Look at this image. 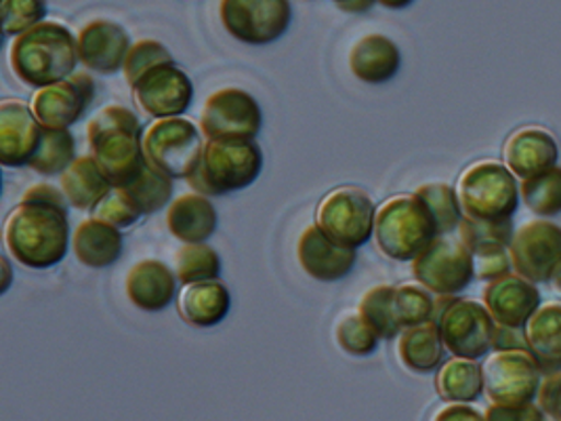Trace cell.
Instances as JSON below:
<instances>
[{
  "mask_svg": "<svg viewBox=\"0 0 561 421\" xmlns=\"http://www.w3.org/2000/svg\"><path fill=\"white\" fill-rule=\"evenodd\" d=\"M95 91L98 84L91 75L75 72L70 79L38 89L32 100V112L47 129H70L93 104Z\"/></svg>",
  "mask_w": 561,
  "mask_h": 421,
  "instance_id": "cell-15",
  "label": "cell"
},
{
  "mask_svg": "<svg viewBox=\"0 0 561 421\" xmlns=\"http://www.w3.org/2000/svg\"><path fill=\"white\" fill-rule=\"evenodd\" d=\"M87 141L91 157L114 187L133 184L146 167L141 123L125 105H105L98 112L87 125Z\"/></svg>",
  "mask_w": 561,
  "mask_h": 421,
  "instance_id": "cell-2",
  "label": "cell"
},
{
  "mask_svg": "<svg viewBox=\"0 0 561 421\" xmlns=\"http://www.w3.org/2000/svg\"><path fill=\"white\" fill-rule=\"evenodd\" d=\"M9 61L13 75L38 91L75 75L80 61L78 38L59 22H43L15 36Z\"/></svg>",
  "mask_w": 561,
  "mask_h": 421,
  "instance_id": "cell-3",
  "label": "cell"
},
{
  "mask_svg": "<svg viewBox=\"0 0 561 421\" xmlns=\"http://www.w3.org/2000/svg\"><path fill=\"white\" fill-rule=\"evenodd\" d=\"M297 262L309 278L320 283H336L356 268V251L339 247L327 237L318 224L307 226L297 240Z\"/></svg>",
  "mask_w": 561,
  "mask_h": 421,
  "instance_id": "cell-20",
  "label": "cell"
},
{
  "mask_svg": "<svg viewBox=\"0 0 561 421\" xmlns=\"http://www.w3.org/2000/svg\"><path fill=\"white\" fill-rule=\"evenodd\" d=\"M203 132L185 116L160 118L144 132V157L171 180H187L203 155Z\"/></svg>",
  "mask_w": 561,
  "mask_h": 421,
  "instance_id": "cell-8",
  "label": "cell"
},
{
  "mask_svg": "<svg viewBox=\"0 0 561 421\" xmlns=\"http://www.w3.org/2000/svg\"><path fill=\"white\" fill-rule=\"evenodd\" d=\"M432 421H485L480 411H476L471 405L462 402H448L442 407Z\"/></svg>",
  "mask_w": 561,
  "mask_h": 421,
  "instance_id": "cell-46",
  "label": "cell"
},
{
  "mask_svg": "<svg viewBox=\"0 0 561 421\" xmlns=\"http://www.w3.org/2000/svg\"><path fill=\"white\" fill-rule=\"evenodd\" d=\"M178 274L160 260H141L128 270V301L141 312H162L178 297Z\"/></svg>",
  "mask_w": 561,
  "mask_h": 421,
  "instance_id": "cell-22",
  "label": "cell"
},
{
  "mask_svg": "<svg viewBox=\"0 0 561 421\" xmlns=\"http://www.w3.org/2000/svg\"><path fill=\"white\" fill-rule=\"evenodd\" d=\"M511 268L530 283H549L561 260V228L547 219L522 224L510 244Z\"/></svg>",
  "mask_w": 561,
  "mask_h": 421,
  "instance_id": "cell-14",
  "label": "cell"
},
{
  "mask_svg": "<svg viewBox=\"0 0 561 421\" xmlns=\"http://www.w3.org/2000/svg\"><path fill=\"white\" fill-rule=\"evenodd\" d=\"M77 160V139L70 129H47L43 132L41 146L30 160V169L38 175L53 178L61 175Z\"/></svg>",
  "mask_w": 561,
  "mask_h": 421,
  "instance_id": "cell-31",
  "label": "cell"
},
{
  "mask_svg": "<svg viewBox=\"0 0 561 421\" xmlns=\"http://www.w3.org/2000/svg\"><path fill=\"white\" fill-rule=\"evenodd\" d=\"M59 184H61V190H64L70 207L78 210L95 209L103 198L114 190V185L105 180L98 160L91 155L78 157L59 175Z\"/></svg>",
  "mask_w": 561,
  "mask_h": 421,
  "instance_id": "cell-28",
  "label": "cell"
},
{
  "mask_svg": "<svg viewBox=\"0 0 561 421\" xmlns=\"http://www.w3.org/2000/svg\"><path fill=\"white\" fill-rule=\"evenodd\" d=\"M93 217L102 219L105 224L114 226V228H128L133 226L135 221H139V217L144 215L139 207L130 201L127 196V192L123 187H114L102 203L91 210Z\"/></svg>",
  "mask_w": 561,
  "mask_h": 421,
  "instance_id": "cell-42",
  "label": "cell"
},
{
  "mask_svg": "<svg viewBox=\"0 0 561 421\" xmlns=\"http://www.w3.org/2000/svg\"><path fill=\"white\" fill-rule=\"evenodd\" d=\"M551 283H553V287L560 291L561 293V260L558 265H556V270H553V274H551Z\"/></svg>",
  "mask_w": 561,
  "mask_h": 421,
  "instance_id": "cell-52",
  "label": "cell"
},
{
  "mask_svg": "<svg viewBox=\"0 0 561 421\" xmlns=\"http://www.w3.org/2000/svg\"><path fill=\"white\" fill-rule=\"evenodd\" d=\"M522 201L535 215L553 217L561 213V167L556 164L519 184Z\"/></svg>",
  "mask_w": 561,
  "mask_h": 421,
  "instance_id": "cell-36",
  "label": "cell"
},
{
  "mask_svg": "<svg viewBox=\"0 0 561 421\" xmlns=\"http://www.w3.org/2000/svg\"><path fill=\"white\" fill-rule=\"evenodd\" d=\"M492 350H528L526 329L496 325L494 338H492Z\"/></svg>",
  "mask_w": 561,
  "mask_h": 421,
  "instance_id": "cell-45",
  "label": "cell"
},
{
  "mask_svg": "<svg viewBox=\"0 0 561 421\" xmlns=\"http://www.w3.org/2000/svg\"><path fill=\"white\" fill-rule=\"evenodd\" d=\"M460 209L465 217L482 221H505L519 207V184L505 162L480 160L460 173Z\"/></svg>",
  "mask_w": 561,
  "mask_h": 421,
  "instance_id": "cell-5",
  "label": "cell"
},
{
  "mask_svg": "<svg viewBox=\"0 0 561 421\" xmlns=\"http://www.w3.org/2000/svg\"><path fill=\"white\" fill-rule=\"evenodd\" d=\"M410 263L416 283L434 295H459L476 278L471 251L453 238L435 237Z\"/></svg>",
  "mask_w": 561,
  "mask_h": 421,
  "instance_id": "cell-11",
  "label": "cell"
},
{
  "mask_svg": "<svg viewBox=\"0 0 561 421\" xmlns=\"http://www.w3.org/2000/svg\"><path fill=\"white\" fill-rule=\"evenodd\" d=\"M334 338L339 348L356 359H366L377 352L381 338L375 329L362 318L359 312H347L341 316L334 325Z\"/></svg>",
  "mask_w": 561,
  "mask_h": 421,
  "instance_id": "cell-38",
  "label": "cell"
},
{
  "mask_svg": "<svg viewBox=\"0 0 561 421\" xmlns=\"http://www.w3.org/2000/svg\"><path fill=\"white\" fill-rule=\"evenodd\" d=\"M127 192L128 198L139 207L144 215H152L158 210L167 209L173 201V180L164 173H160L158 169H153L152 164L146 162L144 171L137 175V180L127 187H123Z\"/></svg>",
  "mask_w": 561,
  "mask_h": 421,
  "instance_id": "cell-35",
  "label": "cell"
},
{
  "mask_svg": "<svg viewBox=\"0 0 561 421\" xmlns=\"http://www.w3.org/2000/svg\"><path fill=\"white\" fill-rule=\"evenodd\" d=\"M526 421H560L556 420V418H551L549 413H545L538 405H528V413H526Z\"/></svg>",
  "mask_w": 561,
  "mask_h": 421,
  "instance_id": "cell-49",
  "label": "cell"
},
{
  "mask_svg": "<svg viewBox=\"0 0 561 421\" xmlns=\"http://www.w3.org/2000/svg\"><path fill=\"white\" fill-rule=\"evenodd\" d=\"M482 299L485 310L496 325L519 329H524L530 316L542 306L540 291L535 283L515 272L490 281L482 293Z\"/></svg>",
  "mask_w": 561,
  "mask_h": 421,
  "instance_id": "cell-18",
  "label": "cell"
},
{
  "mask_svg": "<svg viewBox=\"0 0 561 421\" xmlns=\"http://www.w3.org/2000/svg\"><path fill=\"white\" fill-rule=\"evenodd\" d=\"M219 226V215L210 198L198 192L181 194L167 209V228L183 244L206 242Z\"/></svg>",
  "mask_w": 561,
  "mask_h": 421,
  "instance_id": "cell-24",
  "label": "cell"
},
{
  "mask_svg": "<svg viewBox=\"0 0 561 421\" xmlns=\"http://www.w3.org/2000/svg\"><path fill=\"white\" fill-rule=\"evenodd\" d=\"M528 407H507V405H490L485 409V421H526Z\"/></svg>",
  "mask_w": 561,
  "mask_h": 421,
  "instance_id": "cell-47",
  "label": "cell"
},
{
  "mask_svg": "<svg viewBox=\"0 0 561 421\" xmlns=\"http://www.w3.org/2000/svg\"><path fill=\"white\" fill-rule=\"evenodd\" d=\"M263 169V152L251 141H205L194 173L185 180L205 196H226L255 184Z\"/></svg>",
  "mask_w": 561,
  "mask_h": 421,
  "instance_id": "cell-4",
  "label": "cell"
},
{
  "mask_svg": "<svg viewBox=\"0 0 561 421\" xmlns=\"http://www.w3.org/2000/svg\"><path fill=\"white\" fill-rule=\"evenodd\" d=\"M77 38L78 59L87 70L112 77L125 68L133 43L118 22L93 20L80 27Z\"/></svg>",
  "mask_w": 561,
  "mask_h": 421,
  "instance_id": "cell-17",
  "label": "cell"
},
{
  "mask_svg": "<svg viewBox=\"0 0 561 421\" xmlns=\"http://www.w3.org/2000/svg\"><path fill=\"white\" fill-rule=\"evenodd\" d=\"M162 64H175L171 52L162 43H158V41L144 38V41L133 43L123 72H125V79H127L128 84L133 87L137 80L146 77L150 70L162 66Z\"/></svg>",
  "mask_w": 561,
  "mask_h": 421,
  "instance_id": "cell-41",
  "label": "cell"
},
{
  "mask_svg": "<svg viewBox=\"0 0 561 421\" xmlns=\"http://www.w3.org/2000/svg\"><path fill=\"white\" fill-rule=\"evenodd\" d=\"M261 127L263 114L249 91L226 87L208 95L201 116V132L208 141H251Z\"/></svg>",
  "mask_w": 561,
  "mask_h": 421,
  "instance_id": "cell-12",
  "label": "cell"
},
{
  "mask_svg": "<svg viewBox=\"0 0 561 421\" xmlns=\"http://www.w3.org/2000/svg\"><path fill=\"white\" fill-rule=\"evenodd\" d=\"M414 196L425 205V209L430 210L439 237H446L459 230L462 209H460L459 194L453 185H421L414 190Z\"/></svg>",
  "mask_w": 561,
  "mask_h": 421,
  "instance_id": "cell-34",
  "label": "cell"
},
{
  "mask_svg": "<svg viewBox=\"0 0 561 421\" xmlns=\"http://www.w3.org/2000/svg\"><path fill=\"white\" fill-rule=\"evenodd\" d=\"M175 274H178L179 283H183V287L194 285V283L219 281L221 258L206 242L183 244L175 253Z\"/></svg>",
  "mask_w": 561,
  "mask_h": 421,
  "instance_id": "cell-33",
  "label": "cell"
},
{
  "mask_svg": "<svg viewBox=\"0 0 561 421\" xmlns=\"http://www.w3.org/2000/svg\"><path fill=\"white\" fill-rule=\"evenodd\" d=\"M385 9H391V11H402L410 7L414 0H377Z\"/></svg>",
  "mask_w": 561,
  "mask_h": 421,
  "instance_id": "cell-50",
  "label": "cell"
},
{
  "mask_svg": "<svg viewBox=\"0 0 561 421\" xmlns=\"http://www.w3.org/2000/svg\"><path fill=\"white\" fill-rule=\"evenodd\" d=\"M64 190L51 184L27 187L22 203L4 221V247L9 255L32 270H47L68 255L70 219Z\"/></svg>",
  "mask_w": 561,
  "mask_h": 421,
  "instance_id": "cell-1",
  "label": "cell"
},
{
  "mask_svg": "<svg viewBox=\"0 0 561 421\" xmlns=\"http://www.w3.org/2000/svg\"><path fill=\"white\" fill-rule=\"evenodd\" d=\"M230 289L221 281H206L185 285L178 295L181 320L196 329L217 327L230 315Z\"/></svg>",
  "mask_w": 561,
  "mask_h": 421,
  "instance_id": "cell-25",
  "label": "cell"
},
{
  "mask_svg": "<svg viewBox=\"0 0 561 421\" xmlns=\"http://www.w3.org/2000/svg\"><path fill=\"white\" fill-rule=\"evenodd\" d=\"M221 24L238 43L272 45L286 34L293 20L288 0H221Z\"/></svg>",
  "mask_w": 561,
  "mask_h": 421,
  "instance_id": "cell-13",
  "label": "cell"
},
{
  "mask_svg": "<svg viewBox=\"0 0 561 421\" xmlns=\"http://www.w3.org/2000/svg\"><path fill=\"white\" fill-rule=\"evenodd\" d=\"M316 219L332 242L356 251L375 237L377 207L366 190L343 185L322 198Z\"/></svg>",
  "mask_w": 561,
  "mask_h": 421,
  "instance_id": "cell-9",
  "label": "cell"
},
{
  "mask_svg": "<svg viewBox=\"0 0 561 421\" xmlns=\"http://www.w3.org/2000/svg\"><path fill=\"white\" fill-rule=\"evenodd\" d=\"M375 2L377 0H343L336 7L341 11H345V13H366V11H370L375 7Z\"/></svg>",
  "mask_w": 561,
  "mask_h": 421,
  "instance_id": "cell-48",
  "label": "cell"
},
{
  "mask_svg": "<svg viewBox=\"0 0 561 421\" xmlns=\"http://www.w3.org/2000/svg\"><path fill=\"white\" fill-rule=\"evenodd\" d=\"M536 405L551 418L561 421V368L542 375L538 395H536Z\"/></svg>",
  "mask_w": 561,
  "mask_h": 421,
  "instance_id": "cell-44",
  "label": "cell"
},
{
  "mask_svg": "<svg viewBox=\"0 0 561 421\" xmlns=\"http://www.w3.org/2000/svg\"><path fill=\"white\" fill-rule=\"evenodd\" d=\"M473 263H476V278L485 281V283H490L494 278H501V276L510 274V247L478 253V255H473Z\"/></svg>",
  "mask_w": 561,
  "mask_h": 421,
  "instance_id": "cell-43",
  "label": "cell"
},
{
  "mask_svg": "<svg viewBox=\"0 0 561 421\" xmlns=\"http://www.w3.org/2000/svg\"><path fill=\"white\" fill-rule=\"evenodd\" d=\"M137 105L156 121L185 114L194 100V84L175 64H162L137 80L133 87Z\"/></svg>",
  "mask_w": 561,
  "mask_h": 421,
  "instance_id": "cell-16",
  "label": "cell"
},
{
  "mask_svg": "<svg viewBox=\"0 0 561 421\" xmlns=\"http://www.w3.org/2000/svg\"><path fill=\"white\" fill-rule=\"evenodd\" d=\"M435 390L446 402H476L484 395L482 365L471 359L453 356L435 373Z\"/></svg>",
  "mask_w": 561,
  "mask_h": 421,
  "instance_id": "cell-30",
  "label": "cell"
},
{
  "mask_svg": "<svg viewBox=\"0 0 561 421\" xmlns=\"http://www.w3.org/2000/svg\"><path fill=\"white\" fill-rule=\"evenodd\" d=\"M434 322L439 327L446 350L453 356L480 361L492 350L496 322L484 304L459 295H437Z\"/></svg>",
  "mask_w": 561,
  "mask_h": 421,
  "instance_id": "cell-7",
  "label": "cell"
},
{
  "mask_svg": "<svg viewBox=\"0 0 561 421\" xmlns=\"http://www.w3.org/2000/svg\"><path fill=\"white\" fill-rule=\"evenodd\" d=\"M334 2H336V4H339V2H343V0H334Z\"/></svg>",
  "mask_w": 561,
  "mask_h": 421,
  "instance_id": "cell-53",
  "label": "cell"
},
{
  "mask_svg": "<svg viewBox=\"0 0 561 421\" xmlns=\"http://www.w3.org/2000/svg\"><path fill=\"white\" fill-rule=\"evenodd\" d=\"M528 350L545 373L561 368V304H542L526 322Z\"/></svg>",
  "mask_w": 561,
  "mask_h": 421,
  "instance_id": "cell-29",
  "label": "cell"
},
{
  "mask_svg": "<svg viewBox=\"0 0 561 421\" xmlns=\"http://www.w3.org/2000/svg\"><path fill=\"white\" fill-rule=\"evenodd\" d=\"M402 68L400 47L383 34H366L350 52V70L366 84H383Z\"/></svg>",
  "mask_w": 561,
  "mask_h": 421,
  "instance_id": "cell-23",
  "label": "cell"
},
{
  "mask_svg": "<svg viewBox=\"0 0 561 421\" xmlns=\"http://www.w3.org/2000/svg\"><path fill=\"white\" fill-rule=\"evenodd\" d=\"M484 395L494 405L528 407L536 400L545 371L530 350H494L484 365Z\"/></svg>",
  "mask_w": 561,
  "mask_h": 421,
  "instance_id": "cell-10",
  "label": "cell"
},
{
  "mask_svg": "<svg viewBox=\"0 0 561 421\" xmlns=\"http://www.w3.org/2000/svg\"><path fill=\"white\" fill-rule=\"evenodd\" d=\"M435 237L434 219L414 194L393 196L377 209L375 240L393 262H412Z\"/></svg>",
  "mask_w": 561,
  "mask_h": 421,
  "instance_id": "cell-6",
  "label": "cell"
},
{
  "mask_svg": "<svg viewBox=\"0 0 561 421\" xmlns=\"http://www.w3.org/2000/svg\"><path fill=\"white\" fill-rule=\"evenodd\" d=\"M45 127L32 105L18 100L0 104V162L4 167H26L36 155Z\"/></svg>",
  "mask_w": 561,
  "mask_h": 421,
  "instance_id": "cell-19",
  "label": "cell"
},
{
  "mask_svg": "<svg viewBox=\"0 0 561 421\" xmlns=\"http://www.w3.org/2000/svg\"><path fill=\"white\" fill-rule=\"evenodd\" d=\"M123 235L118 228L105 224L98 217L78 224L72 235V251L78 262L87 268H107L123 255Z\"/></svg>",
  "mask_w": 561,
  "mask_h": 421,
  "instance_id": "cell-26",
  "label": "cell"
},
{
  "mask_svg": "<svg viewBox=\"0 0 561 421\" xmlns=\"http://www.w3.org/2000/svg\"><path fill=\"white\" fill-rule=\"evenodd\" d=\"M396 287L391 285H377L364 293L357 312L375 329L381 340H396L404 331L393 306Z\"/></svg>",
  "mask_w": 561,
  "mask_h": 421,
  "instance_id": "cell-32",
  "label": "cell"
},
{
  "mask_svg": "<svg viewBox=\"0 0 561 421\" xmlns=\"http://www.w3.org/2000/svg\"><path fill=\"white\" fill-rule=\"evenodd\" d=\"M2 34L4 38L20 36L30 27L38 26L47 18V0H2Z\"/></svg>",
  "mask_w": 561,
  "mask_h": 421,
  "instance_id": "cell-40",
  "label": "cell"
},
{
  "mask_svg": "<svg viewBox=\"0 0 561 421\" xmlns=\"http://www.w3.org/2000/svg\"><path fill=\"white\" fill-rule=\"evenodd\" d=\"M0 263H2V268H4V283H2V293H4V291L9 289V285H11L13 274H11V263H9V260H7L4 255H2Z\"/></svg>",
  "mask_w": 561,
  "mask_h": 421,
  "instance_id": "cell-51",
  "label": "cell"
},
{
  "mask_svg": "<svg viewBox=\"0 0 561 421\" xmlns=\"http://www.w3.org/2000/svg\"><path fill=\"white\" fill-rule=\"evenodd\" d=\"M444 354L446 345L434 320L409 327L398 338V359L416 375H427L442 367Z\"/></svg>",
  "mask_w": 561,
  "mask_h": 421,
  "instance_id": "cell-27",
  "label": "cell"
},
{
  "mask_svg": "<svg viewBox=\"0 0 561 421\" xmlns=\"http://www.w3.org/2000/svg\"><path fill=\"white\" fill-rule=\"evenodd\" d=\"M513 235L515 230L511 219L482 221V219H471L462 215L459 224V240L471 251V255L510 247Z\"/></svg>",
  "mask_w": 561,
  "mask_h": 421,
  "instance_id": "cell-37",
  "label": "cell"
},
{
  "mask_svg": "<svg viewBox=\"0 0 561 421\" xmlns=\"http://www.w3.org/2000/svg\"><path fill=\"white\" fill-rule=\"evenodd\" d=\"M503 160L517 180H530L549 171L560 160L558 139L536 125L511 133L503 148Z\"/></svg>",
  "mask_w": 561,
  "mask_h": 421,
  "instance_id": "cell-21",
  "label": "cell"
},
{
  "mask_svg": "<svg viewBox=\"0 0 561 421\" xmlns=\"http://www.w3.org/2000/svg\"><path fill=\"white\" fill-rule=\"evenodd\" d=\"M434 293L425 289L423 285H400L396 287V297H393V306H396V315L402 325V329H409L414 325H423L427 320L434 318Z\"/></svg>",
  "mask_w": 561,
  "mask_h": 421,
  "instance_id": "cell-39",
  "label": "cell"
}]
</instances>
